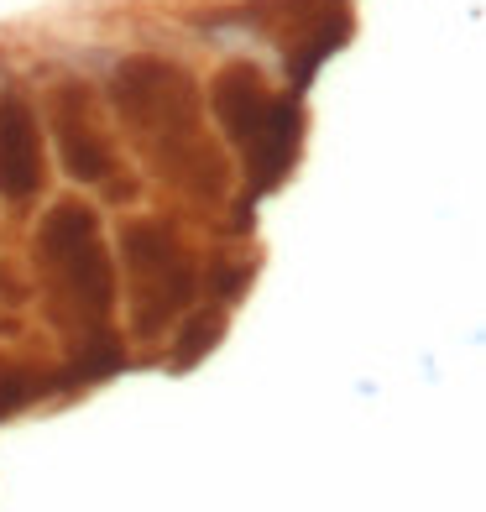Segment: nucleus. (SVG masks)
I'll return each mask as SVG.
<instances>
[{
    "label": "nucleus",
    "mask_w": 486,
    "mask_h": 512,
    "mask_svg": "<svg viewBox=\"0 0 486 512\" xmlns=\"http://www.w3.org/2000/svg\"><path fill=\"white\" fill-rule=\"evenodd\" d=\"M115 105L121 115L152 142L162 173H173L189 183V162H199L204 173L220 183V168H215V147H204L199 136V95L183 68L173 63H126L121 79H115Z\"/></svg>",
    "instance_id": "nucleus-1"
},
{
    "label": "nucleus",
    "mask_w": 486,
    "mask_h": 512,
    "mask_svg": "<svg viewBox=\"0 0 486 512\" xmlns=\"http://www.w3.org/2000/svg\"><path fill=\"white\" fill-rule=\"evenodd\" d=\"M42 256L58 272V283H68V293L89 304L95 314L110 309V262H105V241H100V220L84 204H58L42 220Z\"/></svg>",
    "instance_id": "nucleus-2"
},
{
    "label": "nucleus",
    "mask_w": 486,
    "mask_h": 512,
    "mask_svg": "<svg viewBox=\"0 0 486 512\" xmlns=\"http://www.w3.org/2000/svg\"><path fill=\"white\" fill-rule=\"evenodd\" d=\"M53 115H58V147H63V162H68V173L74 178H84V183H100L105 173H110V142L100 136V121H95V110H89V95L79 84H68V89H58V105H53Z\"/></svg>",
    "instance_id": "nucleus-3"
},
{
    "label": "nucleus",
    "mask_w": 486,
    "mask_h": 512,
    "mask_svg": "<svg viewBox=\"0 0 486 512\" xmlns=\"http://www.w3.org/2000/svg\"><path fill=\"white\" fill-rule=\"evenodd\" d=\"M42 189V136H37V115L6 100L0 105V194L6 199H32Z\"/></svg>",
    "instance_id": "nucleus-4"
},
{
    "label": "nucleus",
    "mask_w": 486,
    "mask_h": 512,
    "mask_svg": "<svg viewBox=\"0 0 486 512\" xmlns=\"http://www.w3.org/2000/svg\"><path fill=\"white\" fill-rule=\"evenodd\" d=\"M210 105H215L220 126L236 136V142H251L272 115V100H267V89L257 84L251 68H225V74L215 79V89H210Z\"/></svg>",
    "instance_id": "nucleus-5"
},
{
    "label": "nucleus",
    "mask_w": 486,
    "mask_h": 512,
    "mask_svg": "<svg viewBox=\"0 0 486 512\" xmlns=\"http://www.w3.org/2000/svg\"><path fill=\"white\" fill-rule=\"evenodd\" d=\"M215 340H220V314H199V319H194V330L183 335V345H178V366H194Z\"/></svg>",
    "instance_id": "nucleus-6"
}]
</instances>
